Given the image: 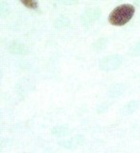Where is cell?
<instances>
[{
  "label": "cell",
  "mask_w": 140,
  "mask_h": 153,
  "mask_svg": "<svg viewBox=\"0 0 140 153\" xmlns=\"http://www.w3.org/2000/svg\"><path fill=\"white\" fill-rule=\"evenodd\" d=\"M135 13V8L131 4H122L115 8L110 13L108 22L114 26H123L127 25Z\"/></svg>",
  "instance_id": "obj_1"
},
{
  "label": "cell",
  "mask_w": 140,
  "mask_h": 153,
  "mask_svg": "<svg viewBox=\"0 0 140 153\" xmlns=\"http://www.w3.org/2000/svg\"><path fill=\"white\" fill-rule=\"evenodd\" d=\"M123 63V58L121 55L112 54L102 58L99 62V68L103 71H112L121 66Z\"/></svg>",
  "instance_id": "obj_2"
},
{
  "label": "cell",
  "mask_w": 140,
  "mask_h": 153,
  "mask_svg": "<svg viewBox=\"0 0 140 153\" xmlns=\"http://www.w3.org/2000/svg\"><path fill=\"white\" fill-rule=\"evenodd\" d=\"M101 14H102V12L99 9H96V8H90V9H87L81 16L82 25L88 28L99 18Z\"/></svg>",
  "instance_id": "obj_3"
},
{
  "label": "cell",
  "mask_w": 140,
  "mask_h": 153,
  "mask_svg": "<svg viewBox=\"0 0 140 153\" xmlns=\"http://www.w3.org/2000/svg\"><path fill=\"white\" fill-rule=\"evenodd\" d=\"M138 107H139L138 101H135V100L134 101H130L122 108L121 112L124 115H129V114H133V112L138 108Z\"/></svg>",
  "instance_id": "obj_4"
},
{
  "label": "cell",
  "mask_w": 140,
  "mask_h": 153,
  "mask_svg": "<svg viewBox=\"0 0 140 153\" xmlns=\"http://www.w3.org/2000/svg\"><path fill=\"white\" fill-rule=\"evenodd\" d=\"M124 90H125V86L123 85L122 83H118V84H114L113 86H111L110 90H109V95L111 97H119L120 95L123 94Z\"/></svg>",
  "instance_id": "obj_5"
},
{
  "label": "cell",
  "mask_w": 140,
  "mask_h": 153,
  "mask_svg": "<svg viewBox=\"0 0 140 153\" xmlns=\"http://www.w3.org/2000/svg\"><path fill=\"white\" fill-rule=\"evenodd\" d=\"M21 4L22 5H24L26 8L28 9H37L38 7V2L35 1V0H21Z\"/></svg>",
  "instance_id": "obj_6"
},
{
  "label": "cell",
  "mask_w": 140,
  "mask_h": 153,
  "mask_svg": "<svg viewBox=\"0 0 140 153\" xmlns=\"http://www.w3.org/2000/svg\"><path fill=\"white\" fill-rule=\"evenodd\" d=\"M131 55H133V56H137V55H140V42L137 43L136 45L134 46L133 48V51H131Z\"/></svg>",
  "instance_id": "obj_7"
}]
</instances>
